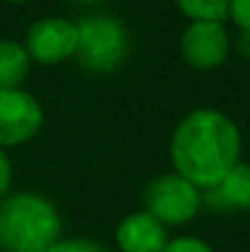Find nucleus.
I'll list each match as a JSON object with an SVG mask.
<instances>
[{
    "instance_id": "obj_1",
    "label": "nucleus",
    "mask_w": 250,
    "mask_h": 252,
    "mask_svg": "<svg viewBox=\"0 0 250 252\" xmlns=\"http://www.w3.org/2000/svg\"><path fill=\"white\" fill-rule=\"evenodd\" d=\"M241 130L226 113L196 108L177 123L169 157L179 176L209 191L241 162Z\"/></svg>"
},
{
    "instance_id": "obj_2",
    "label": "nucleus",
    "mask_w": 250,
    "mask_h": 252,
    "mask_svg": "<svg viewBox=\"0 0 250 252\" xmlns=\"http://www.w3.org/2000/svg\"><path fill=\"white\" fill-rule=\"evenodd\" d=\"M62 235L57 206L32 191L10 193L0 201V250L47 252Z\"/></svg>"
},
{
    "instance_id": "obj_3",
    "label": "nucleus",
    "mask_w": 250,
    "mask_h": 252,
    "mask_svg": "<svg viewBox=\"0 0 250 252\" xmlns=\"http://www.w3.org/2000/svg\"><path fill=\"white\" fill-rule=\"evenodd\" d=\"M79 44L76 57L83 69L93 74H108L123 66L130 52V39L125 25L113 15H86L76 20Z\"/></svg>"
},
{
    "instance_id": "obj_4",
    "label": "nucleus",
    "mask_w": 250,
    "mask_h": 252,
    "mask_svg": "<svg viewBox=\"0 0 250 252\" xmlns=\"http://www.w3.org/2000/svg\"><path fill=\"white\" fill-rule=\"evenodd\" d=\"M145 211L162 225H184L201 208V191L177 171L162 174L145 186Z\"/></svg>"
},
{
    "instance_id": "obj_5",
    "label": "nucleus",
    "mask_w": 250,
    "mask_h": 252,
    "mask_svg": "<svg viewBox=\"0 0 250 252\" xmlns=\"http://www.w3.org/2000/svg\"><path fill=\"white\" fill-rule=\"evenodd\" d=\"M76 44H79L76 20L69 17H42L32 22L25 37V49L30 59L44 66L62 64L76 57Z\"/></svg>"
},
{
    "instance_id": "obj_6",
    "label": "nucleus",
    "mask_w": 250,
    "mask_h": 252,
    "mask_svg": "<svg viewBox=\"0 0 250 252\" xmlns=\"http://www.w3.org/2000/svg\"><path fill=\"white\" fill-rule=\"evenodd\" d=\"M44 123V113L39 100L22 91L10 88L0 91V147H17L30 142Z\"/></svg>"
},
{
    "instance_id": "obj_7",
    "label": "nucleus",
    "mask_w": 250,
    "mask_h": 252,
    "mask_svg": "<svg viewBox=\"0 0 250 252\" xmlns=\"http://www.w3.org/2000/svg\"><path fill=\"white\" fill-rule=\"evenodd\" d=\"M181 57L194 69H216L231 54V34L218 20H191L179 39Z\"/></svg>"
},
{
    "instance_id": "obj_8",
    "label": "nucleus",
    "mask_w": 250,
    "mask_h": 252,
    "mask_svg": "<svg viewBox=\"0 0 250 252\" xmlns=\"http://www.w3.org/2000/svg\"><path fill=\"white\" fill-rule=\"evenodd\" d=\"M115 243L120 252H165L169 235L155 216H150L147 211H135L120 220Z\"/></svg>"
},
{
    "instance_id": "obj_9",
    "label": "nucleus",
    "mask_w": 250,
    "mask_h": 252,
    "mask_svg": "<svg viewBox=\"0 0 250 252\" xmlns=\"http://www.w3.org/2000/svg\"><path fill=\"white\" fill-rule=\"evenodd\" d=\"M206 203L221 211H250V164L238 162L214 189L206 191Z\"/></svg>"
},
{
    "instance_id": "obj_10",
    "label": "nucleus",
    "mask_w": 250,
    "mask_h": 252,
    "mask_svg": "<svg viewBox=\"0 0 250 252\" xmlns=\"http://www.w3.org/2000/svg\"><path fill=\"white\" fill-rule=\"evenodd\" d=\"M32 59L25 49V44L15 39H0V91L22 88L30 74Z\"/></svg>"
},
{
    "instance_id": "obj_11",
    "label": "nucleus",
    "mask_w": 250,
    "mask_h": 252,
    "mask_svg": "<svg viewBox=\"0 0 250 252\" xmlns=\"http://www.w3.org/2000/svg\"><path fill=\"white\" fill-rule=\"evenodd\" d=\"M179 10L191 20H218L228 17V0H177Z\"/></svg>"
},
{
    "instance_id": "obj_12",
    "label": "nucleus",
    "mask_w": 250,
    "mask_h": 252,
    "mask_svg": "<svg viewBox=\"0 0 250 252\" xmlns=\"http://www.w3.org/2000/svg\"><path fill=\"white\" fill-rule=\"evenodd\" d=\"M165 252H214V250H211V245H206L204 240L191 238V235H184V238L169 240Z\"/></svg>"
},
{
    "instance_id": "obj_13",
    "label": "nucleus",
    "mask_w": 250,
    "mask_h": 252,
    "mask_svg": "<svg viewBox=\"0 0 250 252\" xmlns=\"http://www.w3.org/2000/svg\"><path fill=\"white\" fill-rule=\"evenodd\" d=\"M47 252H106L91 240H57Z\"/></svg>"
},
{
    "instance_id": "obj_14",
    "label": "nucleus",
    "mask_w": 250,
    "mask_h": 252,
    "mask_svg": "<svg viewBox=\"0 0 250 252\" xmlns=\"http://www.w3.org/2000/svg\"><path fill=\"white\" fill-rule=\"evenodd\" d=\"M228 17L241 30H250V0H228Z\"/></svg>"
},
{
    "instance_id": "obj_15",
    "label": "nucleus",
    "mask_w": 250,
    "mask_h": 252,
    "mask_svg": "<svg viewBox=\"0 0 250 252\" xmlns=\"http://www.w3.org/2000/svg\"><path fill=\"white\" fill-rule=\"evenodd\" d=\"M10 181H12V167H10V159H7L5 150L0 147V201L7 196Z\"/></svg>"
},
{
    "instance_id": "obj_16",
    "label": "nucleus",
    "mask_w": 250,
    "mask_h": 252,
    "mask_svg": "<svg viewBox=\"0 0 250 252\" xmlns=\"http://www.w3.org/2000/svg\"><path fill=\"white\" fill-rule=\"evenodd\" d=\"M236 49L241 57H248L250 59V30H241L238 39H236Z\"/></svg>"
},
{
    "instance_id": "obj_17",
    "label": "nucleus",
    "mask_w": 250,
    "mask_h": 252,
    "mask_svg": "<svg viewBox=\"0 0 250 252\" xmlns=\"http://www.w3.org/2000/svg\"><path fill=\"white\" fill-rule=\"evenodd\" d=\"M74 2H81V5H98V2H106V0H74Z\"/></svg>"
},
{
    "instance_id": "obj_18",
    "label": "nucleus",
    "mask_w": 250,
    "mask_h": 252,
    "mask_svg": "<svg viewBox=\"0 0 250 252\" xmlns=\"http://www.w3.org/2000/svg\"><path fill=\"white\" fill-rule=\"evenodd\" d=\"M7 2H27V0H7Z\"/></svg>"
}]
</instances>
